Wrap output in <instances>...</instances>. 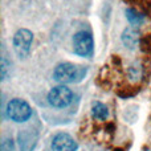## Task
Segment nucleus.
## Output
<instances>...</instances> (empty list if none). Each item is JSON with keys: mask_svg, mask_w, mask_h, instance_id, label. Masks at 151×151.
<instances>
[{"mask_svg": "<svg viewBox=\"0 0 151 151\" xmlns=\"http://www.w3.org/2000/svg\"><path fill=\"white\" fill-rule=\"evenodd\" d=\"M13 150V142L11 138H7L1 142V151H12Z\"/></svg>", "mask_w": 151, "mask_h": 151, "instance_id": "nucleus-13", "label": "nucleus"}, {"mask_svg": "<svg viewBox=\"0 0 151 151\" xmlns=\"http://www.w3.org/2000/svg\"><path fill=\"white\" fill-rule=\"evenodd\" d=\"M139 39H141V35L138 29H135V27H127L123 29L121 35V41L127 49H135L139 44Z\"/></svg>", "mask_w": 151, "mask_h": 151, "instance_id": "nucleus-8", "label": "nucleus"}, {"mask_svg": "<svg viewBox=\"0 0 151 151\" xmlns=\"http://www.w3.org/2000/svg\"><path fill=\"white\" fill-rule=\"evenodd\" d=\"M125 13H126V17H127L129 23L131 24V27H138V25H141V24L145 23V16L141 15V13H138L137 11L126 9Z\"/></svg>", "mask_w": 151, "mask_h": 151, "instance_id": "nucleus-10", "label": "nucleus"}, {"mask_svg": "<svg viewBox=\"0 0 151 151\" xmlns=\"http://www.w3.org/2000/svg\"><path fill=\"white\" fill-rule=\"evenodd\" d=\"M52 151H76L77 142L68 133H58L52 139Z\"/></svg>", "mask_w": 151, "mask_h": 151, "instance_id": "nucleus-6", "label": "nucleus"}, {"mask_svg": "<svg viewBox=\"0 0 151 151\" xmlns=\"http://www.w3.org/2000/svg\"><path fill=\"white\" fill-rule=\"evenodd\" d=\"M91 117L97 121H105L109 117V110H107L106 105H104L102 102L96 101L91 105Z\"/></svg>", "mask_w": 151, "mask_h": 151, "instance_id": "nucleus-9", "label": "nucleus"}, {"mask_svg": "<svg viewBox=\"0 0 151 151\" xmlns=\"http://www.w3.org/2000/svg\"><path fill=\"white\" fill-rule=\"evenodd\" d=\"M37 143V133L33 130H23L19 133V145L21 151H33Z\"/></svg>", "mask_w": 151, "mask_h": 151, "instance_id": "nucleus-7", "label": "nucleus"}, {"mask_svg": "<svg viewBox=\"0 0 151 151\" xmlns=\"http://www.w3.org/2000/svg\"><path fill=\"white\" fill-rule=\"evenodd\" d=\"M88 69L72 63H61L55 68L53 78L60 83H77L85 78Z\"/></svg>", "mask_w": 151, "mask_h": 151, "instance_id": "nucleus-1", "label": "nucleus"}, {"mask_svg": "<svg viewBox=\"0 0 151 151\" xmlns=\"http://www.w3.org/2000/svg\"><path fill=\"white\" fill-rule=\"evenodd\" d=\"M11 68V64L7 61L5 56H1V63H0V73H1V81L7 80V76H8V70Z\"/></svg>", "mask_w": 151, "mask_h": 151, "instance_id": "nucleus-12", "label": "nucleus"}, {"mask_svg": "<svg viewBox=\"0 0 151 151\" xmlns=\"http://www.w3.org/2000/svg\"><path fill=\"white\" fill-rule=\"evenodd\" d=\"M33 42V33L29 29L21 28L13 35L12 47L13 52L19 58H27L31 53V47Z\"/></svg>", "mask_w": 151, "mask_h": 151, "instance_id": "nucleus-2", "label": "nucleus"}, {"mask_svg": "<svg viewBox=\"0 0 151 151\" xmlns=\"http://www.w3.org/2000/svg\"><path fill=\"white\" fill-rule=\"evenodd\" d=\"M73 101V91L65 85H58L56 88L50 89L48 93V102L50 106L63 109L72 104Z\"/></svg>", "mask_w": 151, "mask_h": 151, "instance_id": "nucleus-4", "label": "nucleus"}, {"mask_svg": "<svg viewBox=\"0 0 151 151\" xmlns=\"http://www.w3.org/2000/svg\"><path fill=\"white\" fill-rule=\"evenodd\" d=\"M7 115L13 122L21 123L31 118L32 109L27 101L21 98H13L7 105Z\"/></svg>", "mask_w": 151, "mask_h": 151, "instance_id": "nucleus-3", "label": "nucleus"}, {"mask_svg": "<svg viewBox=\"0 0 151 151\" xmlns=\"http://www.w3.org/2000/svg\"><path fill=\"white\" fill-rule=\"evenodd\" d=\"M127 74H129V77H130V80L138 81L139 78L142 77V66L139 65V64H134V65H131L130 68H129Z\"/></svg>", "mask_w": 151, "mask_h": 151, "instance_id": "nucleus-11", "label": "nucleus"}, {"mask_svg": "<svg viewBox=\"0 0 151 151\" xmlns=\"http://www.w3.org/2000/svg\"><path fill=\"white\" fill-rule=\"evenodd\" d=\"M147 151H151V150H147Z\"/></svg>", "mask_w": 151, "mask_h": 151, "instance_id": "nucleus-14", "label": "nucleus"}, {"mask_svg": "<svg viewBox=\"0 0 151 151\" xmlns=\"http://www.w3.org/2000/svg\"><path fill=\"white\" fill-rule=\"evenodd\" d=\"M93 36L88 31H78L73 36V50L77 56L89 57L93 53Z\"/></svg>", "mask_w": 151, "mask_h": 151, "instance_id": "nucleus-5", "label": "nucleus"}]
</instances>
